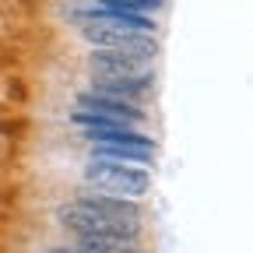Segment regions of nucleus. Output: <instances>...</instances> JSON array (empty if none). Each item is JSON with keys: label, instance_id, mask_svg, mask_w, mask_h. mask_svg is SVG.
<instances>
[{"label": "nucleus", "instance_id": "nucleus-1", "mask_svg": "<svg viewBox=\"0 0 253 253\" xmlns=\"http://www.w3.org/2000/svg\"><path fill=\"white\" fill-rule=\"evenodd\" d=\"M74 21L81 25L84 39L91 46H99V49H120V53H134V56H144V60H155V53H158L155 36H144V32H137V28H126V25H116V21H102L91 11L78 14Z\"/></svg>", "mask_w": 253, "mask_h": 253}, {"label": "nucleus", "instance_id": "nucleus-2", "mask_svg": "<svg viewBox=\"0 0 253 253\" xmlns=\"http://www.w3.org/2000/svg\"><path fill=\"white\" fill-rule=\"evenodd\" d=\"M60 225L78 232L81 239H102V243H113V246H123V243H134L137 239V221H116V218H106L99 211H91L84 204H63L56 211Z\"/></svg>", "mask_w": 253, "mask_h": 253}, {"label": "nucleus", "instance_id": "nucleus-3", "mask_svg": "<svg viewBox=\"0 0 253 253\" xmlns=\"http://www.w3.org/2000/svg\"><path fill=\"white\" fill-rule=\"evenodd\" d=\"M88 186H95V194L106 197H123V201H137L151 190V172L141 166H116V162H99L91 158L84 166Z\"/></svg>", "mask_w": 253, "mask_h": 253}, {"label": "nucleus", "instance_id": "nucleus-4", "mask_svg": "<svg viewBox=\"0 0 253 253\" xmlns=\"http://www.w3.org/2000/svg\"><path fill=\"white\" fill-rule=\"evenodd\" d=\"M78 113L95 116V120H109V123H123V126L144 123V109L141 106L123 102V99H106V95H95V91H81L78 95Z\"/></svg>", "mask_w": 253, "mask_h": 253}, {"label": "nucleus", "instance_id": "nucleus-5", "mask_svg": "<svg viewBox=\"0 0 253 253\" xmlns=\"http://www.w3.org/2000/svg\"><path fill=\"white\" fill-rule=\"evenodd\" d=\"M91 78H144L151 74V60L120 53V49H91Z\"/></svg>", "mask_w": 253, "mask_h": 253}, {"label": "nucleus", "instance_id": "nucleus-6", "mask_svg": "<svg viewBox=\"0 0 253 253\" xmlns=\"http://www.w3.org/2000/svg\"><path fill=\"white\" fill-rule=\"evenodd\" d=\"M151 88V74L144 78H91V91L95 95H106V99H123V102H134Z\"/></svg>", "mask_w": 253, "mask_h": 253}, {"label": "nucleus", "instance_id": "nucleus-7", "mask_svg": "<svg viewBox=\"0 0 253 253\" xmlns=\"http://www.w3.org/2000/svg\"><path fill=\"white\" fill-rule=\"evenodd\" d=\"M78 204L99 211L106 218H116V221H137L141 218V208L134 201H123V197H106V194H95V190H84L78 197Z\"/></svg>", "mask_w": 253, "mask_h": 253}, {"label": "nucleus", "instance_id": "nucleus-8", "mask_svg": "<svg viewBox=\"0 0 253 253\" xmlns=\"http://www.w3.org/2000/svg\"><path fill=\"white\" fill-rule=\"evenodd\" d=\"M91 158L99 162H116V166H151L155 148H126V144H95Z\"/></svg>", "mask_w": 253, "mask_h": 253}, {"label": "nucleus", "instance_id": "nucleus-9", "mask_svg": "<svg viewBox=\"0 0 253 253\" xmlns=\"http://www.w3.org/2000/svg\"><path fill=\"white\" fill-rule=\"evenodd\" d=\"M102 4H109V7H123V11H137V14H144V11H158V4H162V0H102Z\"/></svg>", "mask_w": 253, "mask_h": 253}, {"label": "nucleus", "instance_id": "nucleus-10", "mask_svg": "<svg viewBox=\"0 0 253 253\" xmlns=\"http://www.w3.org/2000/svg\"><path fill=\"white\" fill-rule=\"evenodd\" d=\"M49 253H95V250H84V246H56Z\"/></svg>", "mask_w": 253, "mask_h": 253}]
</instances>
